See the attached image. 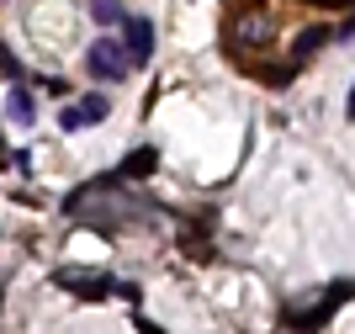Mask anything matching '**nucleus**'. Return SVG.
Listing matches in <instances>:
<instances>
[{"label":"nucleus","instance_id":"f257e3e1","mask_svg":"<svg viewBox=\"0 0 355 334\" xmlns=\"http://www.w3.org/2000/svg\"><path fill=\"white\" fill-rule=\"evenodd\" d=\"M85 69L96 74V80H106V85H122L133 64H128V53H122L117 37H96V43L85 48Z\"/></svg>","mask_w":355,"mask_h":334},{"label":"nucleus","instance_id":"f03ea898","mask_svg":"<svg viewBox=\"0 0 355 334\" xmlns=\"http://www.w3.org/2000/svg\"><path fill=\"white\" fill-rule=\"evenodd\" d=\"M117 27H122L117 43H128V64H133V69H138V64H148V58H154V27H148L144 16H122Z\"/></svg>","mask_w":355,"mask_h":334},{"label":"nucleus","instance_id":"7ed1b4c3","mask_svg":"<svg viewBox=\"0 0 355 334\" xmlns=\"http://www.w3.org/2000/svg\"><path fill=\"white\" fill-rule=\"evenodd\" d=\"M112 117V101L106 96H80L74 106H64V133H80V128H96V122H106Z\"/></svg>","mask_w":355,"mask_h":334},{"label":"nucleus","instance_id":"20e7f679","mask_svg":"<svg viewBox=\"0 0 355 334\" xmlns=\"http://www.w3.org/2000/svg\"><path fill=\"white\" fill-rule=\"evenodd\" d=\"M53 281H59L64 292H80L85 303H101V297H112V287H117L112 276H96V271H59Z\"/></svg>","mask_w":355,"mask_h":334},{"label":"nucleus","instance_id":"39448f33","mask_svg":"<svg viewBox=\"0 0 355 334\" xmlns=\"http://www.w3.org/2000/svg\"><path fill=\"white\" fill-rule=\"evenodd\" d=\"M345 297H350V281H340L334 292H324V303L313 308V313H297V319H292V329H297V334H313L318 324L329 319V313H334V308H345Z\"/></svg>","mask_w":355,"mask_h":334},{"label":"nucleus","instance_id":"423d86ee","mask_svg":"<svg viewBox=\"0 0 355 334\" xmlns=\"http://www.w3.org/2000/svg\"><path fill=\"white\" fill-rule=\"evenodd\" d=\"M6 117H11L16 128H32V122H37V106H32L27 85H11V90H6Z\"/></svg>","mask_w":355,"mask_h":334},{"label":"nucleus","instance_id":"0eeeda50","mask_svg":"<svg viewBox=\"0 0 355 334\" xmlns=\"http://www.w3.org/2000/svg\"><path fill=\"white\" fill-rule=\"evenodd\" d=\"M154 165H159L154 149H133V154L117 165V181H144V175H154Z\"/></svg>","mask_w":355,"mask_h":334},{"label":"nucleus","instance_id":"6e6552de","mask_svg":"<svg viewBox=\"0 0 355 334\" xmlns=\"http://www.w3.org/2000/svg\"><path fill=\"white\" fill-rule=\"evenodd\" d=\"M90 16H96L101 27H117V22H122V16H128V11H122L117 0H90Z\"/></svg>","mask_w":355,"mask_h":334}]
</instances>
